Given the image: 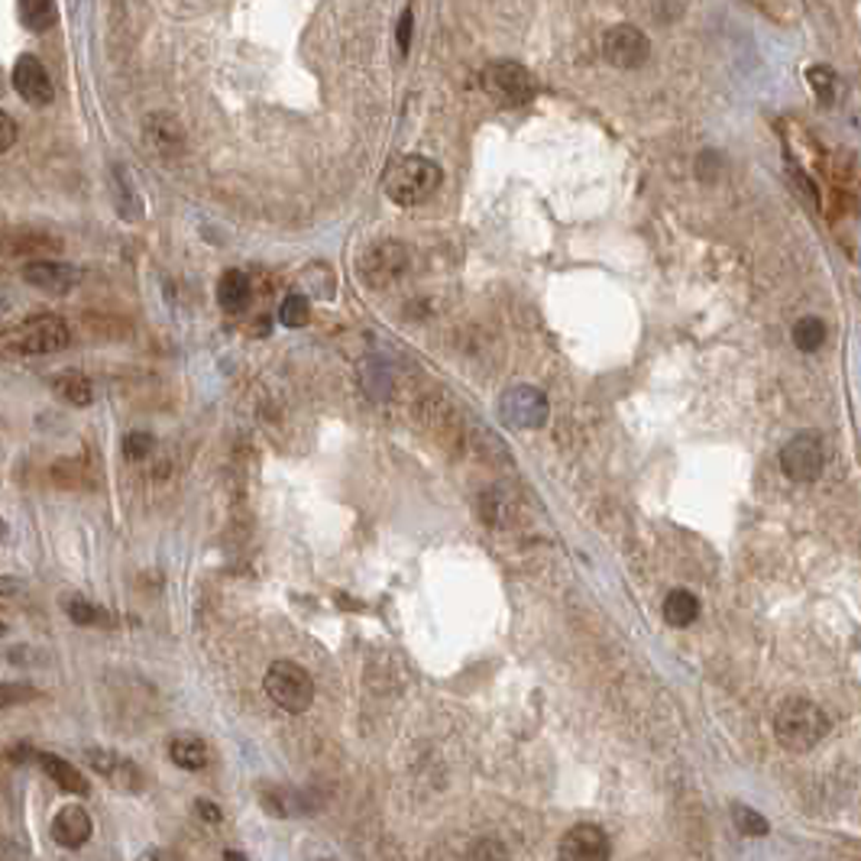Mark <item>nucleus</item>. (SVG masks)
I'll use <instances>...</instances> for the list:
<instances>
[{
    "instance_id": "1",
    "label": "nucleus",
    "mask_w": 861,
    "mask_h": 861,
    "mask_svg": "<svg viewBox=\"0 0 861 861\" xmlns=\"http://www.w3.org/2000/svg\"><path fill=\"white\" fill-rule=\"evenodd\" d=\"M441 182H444L441 166L424 156H402L382 176V188H386L389 201H396L399 208L424 204L441 188Z\"/></svg>"
},
{
    "instance_id": "2",
    "label": "nucleus",
    "mask_w": 861,
    "mask_h": 861,
    "mask_svg": "<svg viewBox=\"0 0 861 861\" xmlns=\"http://www.w3.org/2000/svg\"><path fill=\"white\" fill-rule=\"evenodd\" d=\"M774 735L790 751H813L829 735V715L810 700H784L774 715Z\"/></svg>"
},
{
    "instance_id": "3",
    "label": "nucleus",
    "mask_w": 861,
    "mask_h": 861,
    "mask_svg": "<svg viewBox=\"0 0 861 861\" xmlns=\"http://www.w3.org/2000/svg\"><path fill=\"white\" fill-rule=\"evenodd\" d=\"M262 687L279 710L292 712V715L308 712L314 703V680L296 661H272L262 677Z\"/></svg>"
},
{
    "instance_id": "4",
    "label": "nucleus",
    "mask_w": 861,
    "mask_h": 861,
    "mask_svg": "<svg viewBox=\"0 0 861 861\" xmlns=\"http://www.w3.org/2000/svg\"><path fill=\"white\" fill-rule=\"evenodd\" d=\"M409 266H412V253L402 240H376L360 253L357 272L370 289H389L409 272Z\"/></svg>"
},
{
    "instance_id": "5",
    "label": "nucleus",
    "mask_w": 861,
    "mask_h": 861,
    "mask_svg": "<svg viewBox=\"0 0 861 861\" xmlns=\"http://www.w3.org/2000/svg\"><path fill=\"white\" fill-rule=\"evenodd\" d=\"M7 347H13L17 353H59L72 343V328L59 318V314H39V318H30L23 321L17 331H10L3 338Z\"/></svg>"
},
{
    "instance_id": "6",
    "label": "nucleus",
    "mask_w": 861,
    "mask_h": 861,
    "mask_svg": "<svg viewBox=\"0 0 861 861\" xmlns=\"http://www.w3.org/2000/svg\"><path fill=\"white\" fill-rule=\"evenodd\" d=\"M483 88L499 108H524L534 98V78L519 62H492L483 72Z\"/></svg>"
},
{
    "instance_id": "7",
    "label": "nucleus",
    "mask_w": 861,
    "mask_h": 861,
    "mask_svg": "<svg viewBox=\"0 0 861 861\" xmlns=\"http://www.w3.org/2000/svg\"><path fill=\"white\" fill-rule=\"evenodd\" d=\"M499 414L512 428H541L548 424L551 406L538 386H512L499 402Z\"/></svg>"
},
{
    "instance_id": "8",
    "label": "nucleus",
    "mask_w": 861,
    "mask_h": 861,
    "mask_svg": "<svg viewBox=\"0 0 861 861\" xmlns=\"http://www.w3.org/2000/svg\"><path fill=\"white\" fill-rule=\"evenodd\" d=\"M825 467L823 444L817 434H797L790 438L781 450V470L784 477H790L793 483H813L820 480Z\"/></svg>"
},
{
    "instance_id": "9",
    "label": "nucleus",
    "mask_w": 861,
    "mask_h": 861,
    "mask_svg": "<svg viewBox=\"0 0 861 861\" xmlns=\"http://www.w3.org/2000/svg\"><path fill=\"white\" fill-rule=\"evenodd\" d=\"M602 56L615 69H641L651 59V42H648V37L638 27L619 23V27H612L602 37Z\"/></svg>"
},
{
    "instance_id": "10",
    "label": "nucleus",
    "mask_w": 861,
    "mask_h": 861,
    "mask_svg": "<svg viewBox=\"0 0 861 861\" xmlns=\"http://www.w3.org/2000/svg\"><path fill=\"white\" fill-rule=\"evenodd\" d=\"M62 250V240L49 230H37V227H13V230H3L0 233V257H10V260H46L52 253Z\"/></svg>"
},
{
    "instance_id": "11",
    "label": "nucleus",
    "mask_w": 861,
    "mask_h": 861,
    "mask_svg": "<svg viewBox=\"0 0 861 861\" xmlns=\"http://www.w3.org/2000/svg\"><path fill=\"white\" fill-rule=\"evenodd\" d=\"M20 276H23L27 286H33V289L46 292V296H66V292L76 289L78 279H81V272H78L72 262L52 260V257L30 260L20 269Z\"/></svg>"
},
{
    "instance_id": "12",
    "label": "nucleus",
    "mask_w": 861,
    "mask_h": 861,
    "mask_svg": "<svg viewBox=\"0 0 861 861\" xmlns=\"http://www.w3.org/2000/svg\"><path fill=\"white\" fill-rule=\"evenodd\" d=\"M84 758H88V764L108 781L117 790H127V793H140L143 787H147V778H143V771L130 761V758H123V754H117V751L108 749H88L84 751Z\"/></svg>"
},
{
    "instance_id": "13",
    "label": "nucleus",
    "mask_w": 861,
    "mask_h": 861,
    "mask_svg": "<svg viewBox=\"0 0 861 861\" xmlns=\"http://www.w3.org/2000/svg\"><path fill=\"white\" fill-rule=\"evenodd\" d=\"M13 88H17V94H20L27 104H33V108H46V104H52V98H56L52 78L42 69V62H39L37 56H30V52L20 56L17 66H13Z\"/></svg>"
},
{
    "instance_id": "14",
    "label": "nucleus",
    "mask_w": 861,
    "mask_h": 861,
    "mask_svg": "<svg viewBox=\"0 0 861 861\" xmlns=\"http://www.w3.org/2000/svg\"><path fill=\"white\" fill-rule=\"evenodd\" d=\"M561 859L567 861H600L609 859V835L602 832L600 825L580 823L573 829H567L561 839Z\"/></svg>"
},
{
    "instance_id": "15",
    "label": "nucleus",
    "mask_w": 861,
    "mask_h": 861,
    "mask_svg": "<svg viewBox=\"0 0 861 861\" xmlns=\"http://www.w3.org/2000/svg\"><path fill=\"white\" fill-rule=\"evenodd\" d=\"M143 143L156 156L172 159L186 150V127L172 113H150L143 120Z\"/></svg>"
},
{
    "instance_id": "16",
    "label": "nucleus",
    "mask_w": 861,
    "mask_h": 861,
    "mask_svg": "<svg viewBox=\"0 0 861 861\" xmlns=\"http://www.w3.org/2000/svg\"><path fill=\"white\" fill-rule=\"evenodd\" d=\"M94 825H91V817L81 810V807H62L52 820V839L62 845V849H81L88 839H91Z\"/></svg>"
},
{
    "instance_id": "17",
    "label": "nucleus",
    "mask_w": 861,
    "mask_h": 861,
    "mask_svg": "<svg viewBox=\"0 0 861 861\" xmlns=\"http://www.w3.org/2000/svg\"><path fill=\"white\" fill-rule=\"evenodd\" d=\"M253 301V282L247 272L240 269H227L224 276L218 279V304L224 308L227 314H243Z\"/></svg>"
},
{
    "instance_id": "18",
    "label": "nucleus",
    "mask_w": 861,
    "mask_h": 861,
    "mask_svg": "<svg viewBox=\"0 0 861 861\" xmlns=\"http://www.w3.org/2000/svg\"><path fill=\"white\" fill-rule=\"evenodd\" d=\"M37 761L39 768H42V774L56 787H62L66 793H78V797H88V793H91L88 778L78 771L72 761H66V758H59V754H37Z\"/></svg>"
},
{
    "instance_id": "19",
    "label": "nucleus",
    "mask_w": 861,
    "mask_h": 861,
    "mask_svg": "<svg viewBox=\"0 0 861 861\" xmlns=\"http://www.w3.org/2000/svg\"><path fill=\"white\" fill-rule=\"evenodd\" d=\"M111 188H113V204H117V214H120L123 221H140V218H143V198H140V191H137V186H133V176H130V169H123V166H113Z\"/></svg>"
},
{
    "instance_id": "20",
    "label": "nucleus",
    "mask_w": 861,
    "mask_h": 861,
    "mask_svg": "<svg viewBox=\"0 0 861 861\" xmlns=\"http://www.w3.org/2000/svg\"><path fill=\"white\" fill-rule=\"evenodd\" d=\"M169 758H172V764L182 768V771H204L211 754H208V745H204L198 735H176V739L169 742Z\"/></svg>"
},
{
    "instance_id": "21",
    "label": "nucleus",
    "mask_w": 861,
    "mask_h": 861,
    "mask_svg": "<svg viewBox=\"0 0 861 861\" xmlns=\"http://www.w3.org/2000/svg\"><path fill=\"white\" fill-rule=\"evenodd\" d=\"M480 519H483L489 528H505V524L515 519V502L509 499L505 489L492 487L480 495Z\"/></svg>"
},
{
    "instance_id": "22",
    "label": "nucleus",
    "mask_w": 861,
    "mask_h": 861,
    "mask_svg": "<svg viewBox=\"0 0 861 861\" xmlns=\"http://www.w3.org/2000/svg\"><path fill=\"white\" fill-rule=\"evenodd\" d=\"M52 392H56L66 406H78V409L91 406V399H94V386H91V379L76 373V370H72V373L56 376Z\"/></svg>"
},
{
    "instance_id": "23",
    "label": "nucleus",
    "mask_w": 861,
    "mask_h": 861,
    "mask_svg": "<svg viewBox=\"0 0 861 861\" xmlns=\"http://www.w3.org/2000/svg\"><path fill=\"white\" fill-rule=\"evenodd\" d=\"M262 807L269 810V817H304L311 810V800L299 790H266Z\"/></svg>"
},
{
    "instance_id": "24",
    "label": "nucleus",
    "mask_w": 861,
    "mask_h": 861,
    "mask_svg": "<svg viewBox=\"0 0 861 861\" xmlns=\"http://www.w3.org/2000/svg\"><path fill=\"white\" fill-rule=\"evenodd\" d=\"M697 615H700V600H697L690 590H674V593H668V600H664V619H668L674 629H687V625H693V622H697Z\"/></svg>"
},
{
    "instance_id": "25",
    "label": "nucleus",
    "mask_w": 861,
    "mask_h": 861,
    "mask_svg": "<svg viewBox=\"0 0 861 861\" xmlns=\"http://www.w3.org/2000/svg\"><path fill=\"white\" fill-rule=\"evenodd\" d=\"M807 81H810L813 94H817L823 104H839V101H842V94H845L842 81H839V76H835L829 66H813V69H807Z\"/></svg>"
},
{
    "instance_id": "26",
    "label": "nucleus",
    "mask_w": 861,
    "mask_h": 861,
    "mask_svg": "<svg viewBox=\"0 0 861 861\" xmlns=\"http://www.w3.org/2000/svg\"><path fill=\"white\" fill-rule=\"evenodd\" d=\"M20 20L33 33L52 30V23H56V0H20Z\"/></svg>"
},
{
    "instance_id": "27",
    "label": "nucleus",
    "mask_w": 861,
    "mask_h": 861,
    "mask_svg": "<svg viewBox=\"0 0 861 861\" xmlns=\"http://www.w3.org/2000/svg\"><path fill=\"white\" fill-rule=\"evenodd\" d=\"M790 338H793V347L797 350H803V353H813V350H820L825 343V324L820 318H800L797 324H793V331H790Z\"/></svg>"
},
{
    "instance_id": "28",
    "label": "nucleus",
    "mask_w": 861,
    "mask_h": 861,
    "mask_svg": "<svg viewBox=\"0 0 861 861\" xmlns=\"http://www.w3.org/2000/svg\"><path fill=\"white\" fill-rule=\"evenodd\" d=\"M308 318H311V301L304 299L301 292H289L282 299V304H279V321L286 328H304Z\"/></svg>"
},
{
    "instance_id": "29",
    "label": "nucleus",
    "mask_w": 861,
    "mask_h": 861,
    "mask_svg": "<svg viewBox=\"0 0 861 861\" xmlns=\"http://www.w3.org/2000/svg\"><path fill=\"white\" fill-rule=\"evenodd\" d=\"M39 690L33 683H13V680H7V683H0V710H13V707H23V703H30V700H37Z\"/></svg>"
},
{
    "instance_id": "30",
    "label": "nucleus",
    "mask_w": 861,
    "mask_h": 861,
    "mask_svg": "<svg viewBox=\"0 0 861 861\" xmlns=\"http://www.w3.org/2000/svg\"><path fill=\"white\" fill-rule=\"evenodd\" d=\"M732 820H735L742 835H768V829H771L768 820H764L758 810H751V807H735V810H732Z\"/></svg>"
},
{
    "instance_id": "31",
    "label": "nucleus",
    "mask_w": 861,
    "mask_h": 861,
    "mask_svg": "<svg viewBox=\"0 0 861 861\" xmlns=\"http://www.w3.org/2000/svg\"><path fill=\"white\" fill-rule=\"evenodd\" d=\"M66 612H69V619L78 622V625H98L104 615H101V609L94 605V602H88L84 597H72V600H66Z\"/></svg>"
},
{
    "instance_id": "32",
    "label": "nucleus",
    "mask_w": 861,
    "mask_h": 861,
    "mask_svg": "<svg viewBox=\"0 0 861 861\" xmlns=\"http://www.w3.org/2000/svg\"><path fill=\"white\" fill-rule=\"evenodd\" d=\"M304 282H308V286H318V296H321V299H331V296H334V286H338L334 276L328 272V266H308V269H304Z\"/></svg>"
},
{
    "instance_id": "33",
    "label": "nucleus",
    "mask_w": 861,
    "mask_h": 861,
    "mask_svg": "<svg viewBox=\"0 0 861 861\" xmlns=\"http://www.w3.org/2000/svg\"><path fill=\"white\" fill-rule=\"evenodd\" d=\"M152 448H156V441H152V434H147V431H130V434L123 438V453H127L130 460H143Z\"/></svg>"
},
{
    "instance_id": "34",
    "label": "nucleus",
    "mask_w": 861,
    "mask_h": 861,
    "mask_svg": "<svg viewBox=\"0 0 861 861\" xmlns=\"http://www.w3.org/2000/svg\"><path fill=\"white\" fill-rule=\"evenodd\" d=\"M17 143V123L7 111H0V152H7Z\"/></svg>"
},
{
    "instance_id": "35",
    "label": "nucleus",
    "mask_w": 861,
    "mask_h": 861,
    "mask_svg": "<svg viewBox=\"0 0 861 861\" xmlns=\"http://www.w3.org/2000/svg\"><path fill=\"white\" fill-rule=\"evenodd\" d=\"M194 813H198L201 820H208V823H221V820H224L221 807L211 803V800H194Z\"/></svg>"
},
{
    "instance_id": "36",
    "label": "nucleus",
    "mask_w": 861,
    "mask_h": 861,
    "mask_svg": "<svg viewBox=\"0 0 861 861\" xmlns=\"http://www.w3.org/2000/svg\"><path fill=\"white\" fill-rule=\"evenodd\" d=\"M409 42H412V10H406L399 20V49L409 52Z\"/></svg>"
},
{
    "instance_id": "37",
    "label": "nucleus",
    "mask_w": 861,
    "mask_h": 861,
    "mask_svg": "<svg viewBox=\"0 0 861 861\" xmlns=\"http://www.w3.org/2000/svg\"><path fill=\"white\" fill-rule=\"evenodd\" d=\"M0 534H3V519H0Z\"/></svg>"
}]
</instances>
